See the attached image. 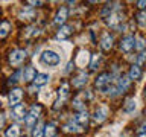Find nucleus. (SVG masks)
Here are the masks:
<instances>
[{"label": "nucleus", "mask_w": 146, "mask_h": 137, "mask_svg": "<svg viewBox=\"0 0 146 137\" xmlns=\"http://www.w3.org/2000/svg\"><path fill=\"white\" fill-rule=\"evenodd\" d=\"M36 73H35V68L34 67H26L25 72H23V81L25 82H29L32 79H35Z\"/></svg>", "instance_id": "4468645a"}, {"label": "nucleus", "mask_w": 146, "mask_h": 137, "mask_svg": "<svg viewBox=\"0 0 146 137\" xmlns=\"http://www.w3.org/2000/svg\"><path fill=\"white\" fill-rule=\"evenodd\" d=\"M55 125L53 123H49V125L44 126V132H46V137H55Z\"/></svg>", "instance_id": "393cba45"}, {"label": "nucleus", "mask_w": 146, "mask_h": 137, "mask_svg": "<svg viewBox=\"0 0 146 137\" xmlns=\"http://www.w3.org/2000/svg\"><path fill=\"white\" fill-rule=\"evenodd\" d=\"M49 79H50V76L47 75V73H38V75L35 76L34 82H35L36 87H41V85H46V84H47Z\"/></svg>", "instance_id": "ddd939ff"}, {"label": "nucleus", "mask_w": 146, "mask_h": 137, "mask_svg": "<svg viewBox=\"0 0 146 137\" xmlns=\"http://www.w3.org/2000/svg\"><path fill=\"white\" fill-rule=\"evenodd\" d=\"M25 58H26V52H25V50L17 49V50H12L11 55H9V63H11L12 66H18V64L23 63V59H25Z\"/></svg>", "instance_id": "7ed1b4c3"}, {"label": "nucleus", "mask_w": 146, "mask_h": 137, "mask_svg": "<svg viewBox=\"0 0 146 137\" xmlns=\"http://www.w3.org/2000/svg\"><path fill=\"white\" fill-rule=\"evenodd\" d=\"M141 134H146V123H143V125H141Z\"/></svg>", "instance_id": "c9c22d12"}, {"label": "nucleus", "mask_w": 146, "mask_h": 137, "mask_svg": "<svg viewBox=\"0 0 146 137\" xmlns=\"http://www.w3.org/2000/svg\"><path fill=\"white\" fill-rule=\"evenodd\" d=\"M21 98H23V90H20V88H12L11 93H9V102H11L12 107L20 104Z\"/></svg>", "instance_id": "39448f33"}, {"label": "nucleus", "mask_w": 146, "mask_h": 137, "mask_svg": "<svg viewBox=\"0 0 146 137\" xmlns=\"http://www.w3.org/2000/svg\"><path fill=\"white\" fill-rule=\"evenodd\" d=\"M139 23H140L141 26H146V14L145 12L139 14Z\"/></svg>", "instance_id": "c756f323"}, {"label": "nucleus", "mask_w": 146, "mask_h": 137, "mask_svg": "<svg viewBox=\"0 0 146 137\" xmlns=\"http://www.w3.org/2000/svg\"><path fill=\"white\" fill-rule=\"evenodd\" d=\"M40 59L44 66H49V67H55L61 63V57H59L56 52H53V50H44V52L41 53Z\"/></svg>", "instance_id": "f257e3e1"}, {"label": "nucleus", "mask_w": 146, "mask_h": 137, "mask_svg": "<svg viewBox=\"0 0 146 137\" xmlns=\"http://www.w3.org/2000/svg\"><path fill=\"white\" fill-rule=\"evenodd\" d=\"M100 43H102V49L104 50H110V49L113 47V37L110 35V34H105Z\"/></svg>", "instance_id": "2eb2a0df"}, {"label": "nucleus", "mask_w": 146, "mask_h": 137, "mask_svg": "<svg viewBox=\"0 0 146 137\" xmlns=\"http://www.w3.org/2000/svg\"><path fill=\"white\" fill-rule=\"evenodd\" d=\"M88 61H90L88 52H87V50H81L79 55L76 57V64H78L79 67H85L87 64H88Z\"/></svg>", "instance_id": "0eeeda50"}, {"label": "nucleus", "mask_w": 146, "mask_h": 137, "mask_svg": "<svg viewBox=\"0 0 146 137\" xmlns=\"http://www.w3.org/2000/svg\"><path fill=\"white\" fill-rule=\"evenodd\" d=\"M27 17H34V12H32V11H26V12L20 14V18H23V20H27Z\"/></svg>", "instance_id": "7c9ffc66"}, {"label": "nucleus", "mask_w": 146, "mask_h": 137, "mask_svg": "<svg viewBox=\"0 0 146 137\" xmlns=\"http://www.w3.org/2000/svg\"><path fill=\"white\" fill-rule=\"evenodd\" d=\"M76 123L78 126H85L87 122H88V114H87L85 111H81L79 114H76L75 116V120H73Z\"/></svg>", "instance_id": "f8f14e48"}, {"label": "nucleus", "mask_w": 146, "mask_h": 137, "mask_svg": "<svg viewBox=\"0 0 146 137\" xmlns=\"http://www.w3.org/2000/svg\"><path fill=\"white\" fill-rule=\"evenodd\" d=\"M139 137H146V134H140Z\"/></svg>", "instance_id": "4c0bfd02"}, {"label": "nucleus", "mask_w": 146, "mask_h": 137, "mask_svg": "<svg viewBox=\"0 0 146 137\" xmlns=\"http://www.w3.org/2000/svg\"><path fill=\"white\" fill-rule=\"evenodd\" d=\"M64 128H66V131H68V132H78V131H81V126H78L73 120L68 122Z\"/></svg>", "instance_id": "b1692460"}, {"label": "nucleus", "mask_w": 146, "mask_h": 137, "mask_svg": "<svg viewBox=\"0 0 146 137\" xmlns=\"http://www.w3.org/2000/svg\"><path fill=\"white\" fill-rule=\"evenodd\" d=\"M139 6L140 8H145L146 6V2H139Z\"/></svg>", "instance_id": "e433bc0d"}, {"label": "nucleus", "mask_w": 146, "mask_h": 137, "mask_svg": "<svg viewBox=\"0 0 146 137\" xmlns=\"http://www.w3.org/2000/svg\"><path fill=\"white\" fill-rule=\"evenodd\" d=\"M9 31H11V23L6 20L0 23V38H5L9 34Z\"/></svg>", "instance_id": "a211bd4d"}, {"label": "nucleus", "mask_w": 146, "mask_h": 137, "mask_svg": "<svg viewBox=\"0 0 146 137\" xmlns=\"http://www.w3.org/2000/svg\"><path fill=\"white\" fill-rule=\"evenodd\" d=\"M108 116V108L107 107H98L94 111V119L98 122H104Z\"/></svg>", "instance_id": "9d476101"}, {"label": "nucleus", "mask_w": 146, "mask_h": 137, "mask_svg": "<svg viewBox=\"0 0 146 137\" xmlns=\"http://www.w3.org/2000/svg\"><path fill=\"white\" fill-rule=\"evenodd\" d=\"M38 34H40V29H38V27L31 26V27H27V29H26L25 37H26V38H31V37H35V35H38Z\"/></svg>", "instance_id": "5701e85b"}, {"label": "nucleus", "mask_w": 146, "mask_h": 137, "mask_svg": "<svg viewBox=\"0 0 146 137\" xmlns=\"http://www.w3.org/2000/svg\"><path fill=\"white\" fill-rule=\"evenodd\" d=\"M43 130H44L43 123H38L36 128L34 130V132H32V137H43Z\"/></svg>", "instance_id": "bb28decb"}, {"label": "nucleus", "mask_w": 146, "mask_h": 137, "mask_svg": "<svg viewBox=\"0 0 146 137\" xmlns=\"http://www.w3.org/2000/svg\"><path fill=\"white\" fill-rule=\"evenodd\" d=\"M84 84H87V75L85 73H81L76 79H73V85L75 87H82Z\"/></svg>", "instance_id": "4be33fe9"}, {"label": "nucleus", "mask_w": 146, "mask_h": 137, "mask_svg": "<svg viewBox=\"0 0 146 137\" xmlns=\"http://www.w3.org/2000/svg\"><path fill=\"white\" fill-rule=\"evenodd\" d=\"M3 123H5V114L0 113V128L3 126Z\"/></svg>", "instance_id": "f704fd0d"}, {"label": "nucleus", "mask_w": 146, "mask_h": 137, "mask_svg": "<svg viewBox=\"0 0 146 137\" xmlns=\"http://www.w3.org/2000/svg\"><path fill=\"white\" fill-rule=\"evenodd\" d=\"M146 59V53H140V57H139V64H141Z\"/></svg>", "instance_id": "72a5a7b5"}, {"label": "nucleus", "mask_w": 146, "mask_h": 137, "mask_svg": "<svg viewBox=\"0 0 146 137\" xmlns=\"http://www.w3.org/2000/svg\"><path fill=\"white\" fill-rule=\"evenodd\" d=\"M73 107L78 108V110H84V105H82L81 99H75V102H73Z\"/></svg>", "instance_id": "473e14b6"}, {"label": "nucleus", "mask_w": 146, "mask_h": 137, "mask_svg": "<svg viewBox=\"0 0 146 137\" xmlns=\"http://www.w3.org/2000/svg\"><path fill=\"white\" fill-rule=\"evenodd\" d=\"M145 98H146V88H145Z\"/></svg>", "instance_id": "58836bf2"}, {"label": "nucleus", "mask_w": 146, "mask_h": 137, "mask_svg": "<svg viewBox=\"0 0 146 137\" xmlns=\"http://www.w3.org/2000/svg\"><path fill=\"white\" fill-rule=\"evenodd\" d=\"M40 113H41V107H40V105H34V107L31 108L29 114L25 116V122H26V125L29 126V128H32L36 123V119H38Z\"/></svg>", "instance_id": "f03ea898"}, {"label": "nucleus", "mask_w": 146, "mask_h": 137, "mask_svg": "<svg viewBox=\"0 0 146 137\" xmlns=\"http://www.w3.org/2000/svg\"><path fill=\"white\" fill-rule=\"evenodd\" d=\"M134 46H135V47L139 49V50H141V49L145 47V41L141 40V38H137V40H135V44H134Z\"/></svg>", "instance_id": "c85d7f7f"}, {"label": "nucleus", "mask_w": 146, "mask_h": 137, "mask_svg": "<svg viewBox=\"0 0 146 137\" xmlns=\"http://www.w3.org/2000/svg\"><path fill=\"white\" fill-rule=\"evenodd\" d=\"M6 137H20V128L17 125H11L6 130Z\"/></svg>", "instance_id": "412c9836"}, {"label": "nucleus", "mask_w": 146, "mask_h": 137, "mask_svg": "<svg viewBox=\"0 0 146 137\" xmlns=\"http://www.w3.org/2000/svg\"><path fill=\"white\" fill-rule=\"evenodd\" d=\"M18 76H20V72H15V73H14V76L9 78V84H15V82L18 81Z\"/></svg>", "instance_id": "2f4dec72"}, {"label": "nucleus", "mask_w": 146, "mask_h": 137, "mask_svg": "<svg viewBox=\"0 0 146 137\" xmlns=\"http://www.w3.org/2000/svg\"><path fill=\"white\" fill-rule=\"evenodd\" d=\"M70 34H72V27L70 26H62L61 29H59V32L56 34V38L58 40H66Z\"/></svg>", "instance_id": "f3484780"}, {"label": "nucleus", "mask_w": 146, "mask_h": 137, "mask_svg": "<svg viewBox=\"0 0 146 137\" xmlns=\"http://www.w3.org/2000/svg\"><path fill=\"white\" fill-rule=\"evenodd\" d=\"M129 78H131V79H139V78H140V68H139V66H132L131 67Z\"/></svg>", "instance_id": "a878e982"}, {"label": "nucleus", "mask_w": 146, "mask_h": 137, "mask_svg": "<svg viewBox=\"0 0 146 137\" xmlns=\"http://www.w3.org/2000/svg\"><path fill=\"white\" fill-rule=\"evenodd\" d=\"M68 96V85L67 84H62V87L59 88V99L56 100V105H55V108H59L62 105V102L67 99Z\"/></svg>", "instance_id": "6e6552de"}, {"label": "nucleus", "mask_w": 146, "mask_h": 137, "mask_svg": "<svg viewBox=\"0 0 146 137\" xmlns=\"http://www.w3.org/2000/svg\"><path fill=\"white\" fill-rule=\"evenodd\" d=\"M134 43H135V40H134V37H125V38L122 40V43H120V49L123 50V52H131L132 49H134Z\"/></svg>", "instance_id": "423d86ee"}, {"label": "nucleus", "mask_w": 146, "mask_h": 137, "mask_svg": "<svg viewBox=\"0 0 146 137\" xmlns=\"http://www.w3.org/2000/svg\"><path fill=\"white\" fill-rule=\"evenodd\" d=\"M123 20V15L122 14H119V12H114V14H111V15L108 17V25L110 26H116L119 21H122Z\"/></svg>", "instance_id": "6ab92c4d"}, {"label": "nucleus", "mask_w": 146, "mask_h": 137, "mask_svg": "<svg viewBox=\"0 0 146 137\" xmlns=\"http://www.w3.org/2000/svg\"><path fill=\"white\" fill-rule=\"evenodd\" d=\"M99 61H100V58H99V55L96 53V55H93V61H91V68H93V70H96V68H98V66H99Z\"/></svg>", "instance_id": "cd10ccee"}, {"label": "nucleus", "mask_w": 146, "mask_h": 137, "mask_svg": "<svg viewBox=\"0 0 146 137\" xmlns=\"http://www.w3.org/2000/svg\"><path fill=\"white\" fill-rule=\"evenodd\" d=\"M129 82H131V78L129 76H122V78H119V82H117V91L119 93H123L128 87H129Z\"/></svg>", "instance_id": "1a4fd4ad"}, {"label": "nucleus", "mask_w": 146, "mask_h": 137, "mask_svg": "<svg viewBox=\"0 0 146 137\" xmlns=\"http://www.w3.org/2000/svg\"><path fill=\"white\" fill-rule=\"evenodd\" d=\"M110 79H111V76L108 75V73H102L98 79H96V87L102 91V93H107L108 91V84H110Z\"/></svg>", "instance_id": "20e7f679"}, {"label": "nucleus", "mask_w": 146, "mask_h": 137, "mask_svg": "<svg viewBox=\"0 0 146 137\" xmlns=\"http://www.w3.org/2000/svg\"><path fill=\"white\" fill-rule=\"evenodd\" d=\"M67 18V8H61L56 14V17H55V23H58V25H62L64 21H66Z\"/></svg>", "instance_id": "dca6fc26"}, {"label": "nucleus", "mask_w": 146, "mask_h": 137, "mask_svg": "<svg viewBox=\"0 0 146 137\" xmlns=\"http://www.w3.org/2000/svg\"><path fill=\"white\" fill-rule=\"evenodd\" d=\"M25 105L18 104L15 107H12V116L14 119H17V120H20V119H25Z\"/></svg>", "instance_id": "9b49d317"}, {"label": "nucleus", "mask_w": 146, "mask_h": 137, "mask_svg": "<svg viewBox=\"0 0 146 137\" xmlns=\"http://www.w3.org/2000/svg\"><path fill=\"white\" fill-rule=\"evenodd\" d=\"M135 108H137L135 99H128V100H126V104H125V107H123V110H125L126 113H134V111H135Z\"/></svg>", "instance_id": "aec40b11"}]
</instances>
